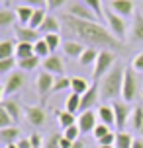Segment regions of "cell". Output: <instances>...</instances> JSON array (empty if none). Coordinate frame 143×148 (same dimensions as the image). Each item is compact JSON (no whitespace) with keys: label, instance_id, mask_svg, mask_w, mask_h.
Returning <instances> with one entry per match:
<instances>
[{"label":"cell","instance_id":"obj_12","mask_svg":"<svg viewBox=\"0 0 143 148\" xmlns=\"http://www.w3.org/2000/svg\"><path fill=\"white\" fill-rule=\"evenodd\" d=\"M41 68L53 76H65V62L59 55H49L47 59L41 60Z\"/></svg>","mask_w":143,"mask_h":148},{"label":"cell","instance_id":"obj_42","mask_svg":"<svg viewBox=\"0 0 143 148\" xmlns=\"http://www.w3.org/2000/svg\"><path fill=\"white\" fill-rule=\"evenodd\" d=\"M131 68L135 70L137 74H143V51H139L131 60Z\"/></svg>","mask_w":143,"mask_h":148},{"label":"cell","instance_id":"obj_45","mask_svg":"<svg viewBox=\"0 0 143 148\" xmlns=\"http://www.w3.org/2000/svg\"><path fill=\"white\" fill-rule=\"evenodd\" d=\"M22 4L31 6V8H43L47 4V0H22Z\"/></svg>","mask_w":143,"mask_h":148},{"label":"cell","instance_id":"obj_44","mask_svg":"<svg viewBox=\"0 0 143 148\" xmlns=\"http://www.w3.org/2000/svg\"><path fill=\"white\" fill-rule=\"evenodd\" d=\"M116 134L118 133H108L104 136V138H100V140H98V146H114V144H116Z\"/></svg>","mask_w":143,"mask_h":148},{"label":"cell","instance_id":"obj_26","mask_svg":"<svg viewBox=\"0 0 143 148\" xmlns=\"http://www.w3.org/2000/svg\"><path fill=\"white\" fill-rule=\"evenodd\" d=\"M41 64V59L39 57H28V59H20L18 60V68L22 70V72H30V70H35V68Z\"/></svg>","mask_w":143,"mask_h":148},{"label":"cell","instance_id":"obj_1","mask_svg":"<svg viewBox=\"0 0 143 148\" xmlns=\"http://www.w3.org/2000/svg\"><path fill=\"white\" fill-rule=\"evenodd\" d=\"M63 23L69 31H73L78 39L86 41L90 47H102V49H108V51H121L124 49V43L120 39H116L112 35V31L106 29L104 25H100L98 22H86V20H78V18L65 14Z\"/></svg>","mask_w":143,"mask_h":148},{"label":"cell","instance_id":"obj_32","mask_svg":"<svg viewBox=\"0 0 143 148\" xmlns=\"http://www.w3.org/2000/svg\"><path fill=\"white\" fill-rule=\"evenodd\" d=\"M33 43H18L16 45V59H28V57H33Z\"/></svg>","mask_w":143,"mask_h":148},{"label":"cell","instance_id":"obj_25","mask_svg":"<svg viewBox=\"0 0 143 148\" xmlns=\"http://www.w3.org/2000/svg\"><path fill=\"white\" fill-rule=\"evenodd\" d=\"M98 53H100V51H96V47H86V49H84V53L81 55L78 62H81L83 66H90V64H96Z\"/></svg>","mask_w":143,"mask_h":148},{"label":"cell","instance_id":"obj_10","mask_svg":"<svg viewBox=\"0 0 143 148\" xmlns=\"http://www.w3.org/2000/svg\"><path fill=\"white\" fill-rule=\"evenodd\" d=\"M98 99H100V84L94 82V84H90L88 92H86L84 96H81V111H78V113L94 109V105L98 103Z\"/></svg>","mask_w":143,"mask_h":148},{"label":"cell","instance_id":"obj_37","mask_svg":"<svg viewBox=\"0 0 143 148\" xmlns=\"http://www.w3.org/2000/svg\"><path fill=\"white\" fill-rule=\"evenodd\" d=\"M83 4L90 8L92 12L98 16V18H102L104 16V10H102V0H83Z\"/></svg>","mask_w":143,"mask_h":148},{"label":"cell","instance_id":"obj_49","mask_svg":"<svg viewBox=\"0 0 143 148\" xmlns=\"http://www.w3.org/2000/svg\"><path fill=\"white\" fill-rule=\"evenodd\" d=\"M73 144H75V142H71L69 138H65V136L61 134V148H73Z\"/></svg>","mask_w":143,"mask_h":148},{"label":"cell","instance_id":"obj_7","mask_svg":"<svg viewBox=\"0 0 143 148\" xmlns=\"http://www.w3.org/2000/svg\"><path fill=\"white\" fill-rule=\"evenodd\" d=\"M114 115H116V129L118 131H126V125L131 119V113H133V107H129L128 101H114Z\"/></svg>","mask_w":143,"mask_h":148},{"label":"cell","instance_id":"obj_38","mask_svg":"<svg viewBox=\"0 0 143 148\" xmlns=\"http://www.w3.org/2000/svg\"><path fill=\"white\" fill-rule=\"evenodd\" d=\"M14 125H16V121L10 117V113L0 107V129H8V127H14Z\"/></svg>","mask_w":143,"mask_h":148},{"label":"cell","instance_id":"obj_41","mask_svg":"<svg viewBox=\"0 0 143 148\" xmlns=\"http://www.w3.org/2000/svg\"><path fill=\"white\" fill-rule=\"evenodd\" d=\"M108 133H112V129H110L108 125H102V123H98L92 134H94V138H96V140H100V138H104Z\"/></svg>","mask_w":143,"mask_h":148},{"label":"cell","instance_id":"obj_52","mask_svg":"<svg viewBox=\"0 0 143 148\" xmlns=\"http://www.w3.org/2000/svg\"><path fill=\"white\" fill-rule=\"evenodd\" d=\"M4 148H20V146H18V142H12V144H6Z\"/></svg>","mask_w":143,"mask_h":148},{"label":"cell","instance_id":"obj_30","mask_svg":"<svg viewBox=\"0 0 143 148\" xmlns=\"http://www.w3.org/2000/svg\"><path fill=\"white\" fill-rule=\"evenodd\" d=\"M16 10L12 8H2L0 10V27H8V25H12L16 22Z\"/></svg>","mask_w":143,"mask_h":148},{"label":"cell","instance_id":"obj_5","mask_svg":"<svg viewBox=\"0 0 143 148\" xmlns=\"http://www.w3.org/2000/svg\"><path fill=\"white\" fill-rule=\"evenodd\" d=\"M104 18H106V23H108V29L112 31V35L116 37V39H120L121 43H124V39H126V31H128L126 18L114 14L112 10H106V12H104Z\"/></svg>","mask_w":143,"mask_h":148},{"label":"cell","instance_id":"obj_51","mask_svg":"<svg viewBox=\"0 0 143 148\" xmlns=\"http://www.w3.org/2000/svg\"><path fill=\"white\" fill-rule=\"evenodd\" d=\"M73 148H84V142L83 140H76L75 144H73Z\"/></svg>","mask_w":143,"mask_h":148},{"label":"cell","instance_id":"obj_13","mask_svg":"<svg viewBox=\"0 0 143 148\" xmlns=\"http://www.w3.org/2000/svg\"><path fill=\"white\" fill-rule=\"evenodd\" d=\"M78 129L81 133H94V129L98 125V113L94 109H88V111H83L78 113Z\"/></svg>","mask_w":143,"mask_h":148},{"label":"cell","instance_id":"obj_4","mask_svg":"<svg viewBox=\"0 0 143 148\" xmlns=\"http://www.w3.org/2000/svg\"><path fill=\"white\" fill-rule=\"evenodd\" d=\"M139 90H141V80L133 68H126L124 72V90H121V99L124 101H133L139 96Z\"/></svg>","mask_w":143,"mask_h":148},{"label":"cell","instance_id":"obj_31","mask_svg":"<svg viewBox=\"0 0 143 148\" xmlns=\"http://www.w3.org/2000/svg\"><path fill=\"white\" fill-rule=\"evenodd\" d=\"M33 53H35V57H39V59H47L49 55H53L51 49H49V45H47V41L43 39V37L33 43Z\"/></svg>","mask_w":143,"mask_h":148},{"label":"cell","instance_id":"obj_27","mask_svg":"<svg viewBox=\"0 0 143 148\" xmlns=\"http://www.w3.org/2000/svg\"><path fill=\"white\" fill-rule=\"evenodd\" d=\"M88 88H90V84H88V82L84 80V78H78V76L71 78V92H73V94L84 96V94L88 92Z\"/></svg>","mask_w":143,"mask_h":148},{"label":"cell","instance_id":"obj_29","mask_svg":"<svg viewBox=\"0 0 143 148\" xmlns=\"http://www.w3.org/2000/svg\"><path fill=\"white\" fill-rule=\"evenodd\" d=\"M12 57H16V43L10 41V39H4L0 43V60L12 59Z\"/></svg>","mask_w":143,"mask_h":148},{"label":"cell","instance_id":"obj_2","mask_svg":"<svg viewBox=\"0 0 143 148\" xmlns=\"http://www.w3.org/2000/svg\"><path fill=\"white\" fill-rule=\"evenodd\" d=\"M124 72H126V68L121 66V64H116L102 80L98 82L100 84V99L102 101H116L118 97H121Z\"/></svg>","mask_w":143,"mask_h":148},{"label":"cell","instance_id":"obj_35","mask_svg":"<svg viewBox=\"0 0 143 148\" xmlns=\"http://www.w3.org/2000/svg\"><path fill=\"white\" fill-rule=\"evenodd\" d=\"M63 90H71V78H67V76H55L53 94H57V92H63Z\"/></svg>","mask_w":143,"mask_h":148},{"label":"cell","instance_id":"obj_9","mask_svg":"<svg viewBox=\"0 0 143 148\" xmlns=\"http://www.w3.org/2000/svg\"><path fill=\"white\" fill-rule=\"evenodd\" d=\"M24 117L31 127H43L47 123V113L41 105H28L24 107Z\"/></svg>","mask_w":143,"mask_h":148},{"label":"cell","instance_id":"obj_20","mask_svg":"<svg viewBox=\"0 0 143 148\" xmlns=\"http://www.w3.org/2000/svg\"><path fill=\"white\" fill-rule=\"evenodd\" d=\"M59 31H61V23L55 16H47L43 25L39 27V33L41 35H51V33H59Z\"/></svg>","mask_w":143,"mask_h":148},{"label":"cell","instance_id":"obj_21","mask_svg":"<svg viewBox=\"0 0 143 148\" xmlns=\"http://www.w3.org/2000/svg\"><path fill=\"white\" fill-rule=\"evenodd\" d=\"M33 12H35V8L26 6V4H20V6H16V16H18V22H20V25H30Z\"/></svg>","mask_w":143,"mask_h":148},{"label":"cell","instance_id":"obj_53","mask_svg":"<svg viewBox=\"0 0 143 148\" xmlns=\"http://www.w3.org/2000/svg\"><path fill=\"white\" fill-rule=\"evenodd\" d=\"M98 148H116V146H98Z\"/></svg>","mask_w":143,"mask_h":148},{"label":"cell","instance_id":"obj_15","mask_svg":"<svg viewBox=\"0 0 143 148\" xmlns=\"http://www.w3.org/2000/svg\"><path fill=\"white\" fill-rule=\"evenodd\" d=\"M14 33H16V39L18 43H35L39 41V31L37 29H31L28 25H14Z\"/></svg>","mask_w":143,"mask_h":148},{"label":"cell","instance_id":"obj_28","mask_svg":"<svg viewBox=\"0 0 143 148\" xmlns=\"http://www.w3.org/2000/svg\"><path fill=\"white\" fill-rule=\"evenodd\" d=\"M133 136H131V133H126V131H118V134H116V144L114 146L116 148H131L133 146Z\"/></svg>","mask_w":143,"mask_h":148},{"label":"cell","instance_id":"obj_33","mask_svg":"<svg viewBox=\"0 0 143 148\" xmlns=\"http://www.w3.org/2000/svg\"><path fill=\"white\" fill-rule=\"evenodd\" d=\"M45 10L43 8H35V12H33V16H31V22H30V25L28 27H31V29H37L39 31V27L43 25V22H45Z\"/></svg>","mask_w":143,"mask_h":148},{"label":"cell","instance_id":"obj_36","mask_svg":"<svg viewBox=\"0 0 143 148\" xmlns=\"http://www.w3.org/2000/svg\"><path fill=\"white\" fill-rule=\"evenodd\" d=\"M78 134H83V133H81V129H78V125H73V127H69V129H65V131H63V136H65V138H69L71 142L81 140V138H78Z\"/></svg>","mask_w":143,"mask_h":148},{"label":"cell","instance_id":"obj_24","mask_svg":"<svg viewBox=\"0 0 143 148\" xmlns=\"http://www.w3.org/2000/svg\"><path fill=\"white\" fill-rule=\"evenodd\" d=\"M129 125L133 131L141 133L143 129V105H135L133 107V113H131V119H129Z\"/></svg>","mask_w":143,"mask_h":148},{"label":"cell","instance_id":"obj_3","mask_svg":"<svg viewBox=\"0 0 143 148\" xmlns=\"http://www.w3.org/2000/svg\"><path fill=\"white\" fill-rule=\"evenodd\" d=\"M116 60H118V55L116 51H108V49H102L98 53L96 64H94V70H92V80H102L106 74L110 72L114 66H116Z\"/></svg>","mask_w":143,"mask_h":148},{"label":"cell","instance_id":"obj_6","mask_svg":"<svg viewBox=\"0 0 143 148\" xmlns=\"http://www.w3.org/2000/svg\"><path fill=\"white\" fill-rule=\"evenodd\" d=\"M24 84H26L24 72H10L6 76L4 84H2V99H6V97H10L12 94L20 92V90L24 88Z\"/></svg>","mask_w":143,"mask_h":148},{"label":"cell","instance_id":"obj_17","mask_svg":"<svg viewBox=\"0 0 143 148\" xmlns=\"http://www.w3.org/2000/svg\"><path fill=\"white\" fill-rule=\"evenodd\" d=\"M84 47L81 41H65L63 43V53L67 55L69 59H81V55L84 53Z\"/></svg>","mask_w":143,"mask_h":148},{"label":"cell","instance_id":"obj_47","mask_svg":"<svg viewBox=\"0 0 143 148\" xmlns=\"http://www.w3.org/2000/svg\"><path fill=\"white\" fill-rule=\"evenodd\" d=\"M31 148H43V142H41V136L37 133L31 134Z\"/></svg>","mask_w":143,"mask_h":148},{"label":"cell","instance_id":"obj_34","mask_svg":"<svg viewBox=\"0 0 143 148\" xmlns=\"http://www.w3.org/2000/svg\"><path fill=\"white\" fill-rule=\"evenodd\" d=\"M65 109L69 113H78L81 111V96L71 92V96L67 97V103H65Z\"/></svg>","mask_w":143,"mask_h":148},{"label":"cell","instance_id":"obj_11","mask_svg":"<svg viewBox=\"0 0 143 148\" xmlns=\"http://www.w3.org/2000/svg\"><path fill=\"white\" fill-rule=\"evenodd\" d=\"M108 8L112 10L114 14L121 16V18H131L135 16V4L133 0H110Z\"/></svg>","mask_w":143,"mask_h":148},{"label":"cell","instance_id":"obj_48","mask_svg":"<svg viewBox=\"0 0 143 148\" xmlns=\"http://www.w3.org/2000/svg\"><path fill=\"white\" fill-rule=\"evenodd\" d=\"M18 146L20 148H31V138H20L18 140Z\"/></svg>","mask_w":143,"mask_h":148},{"label":"cell","instance_id":"obj_50","mask_svg":"<svg viewBox=\"0 0 143 148\" xmlns=\"http://www.w3.org/2000/svg\"><path fill=\"white\" fill-rule=\"evenodd\" d=\"M131 148H143V136L135 138V140H133V146H131Z\"/></svg>","mask_w":143,"mask_h":148},{"label":"cell","instance_id":"obj_14","mask_svg":"<svg viewBox=\"0 0 143 148\" xmlns=\"http://www.w3.org/2000/svg\"><path fill=\"white\" fill-rule=\"evenodd\" d=\"M67 14L73 16V18H78V20H86V22H98V16L92 12L90 8L86 6V4H78V2H73L69 6Z\"/></svg>","mask_w":143,"mask_h":148},{"label":"cell","instance_id":"obj_46","mask_svg":"<svg viewBox=\"0 0 143 148\" xmlns=\"http://www.w3.org/2000/svg\"><path fill=\"white\" fill-rule=\"evenodd\" d=\"M65 4H67V0H47V8H51V10H57Z\"/></svg>","mask_w":143,"mask_h":148},{"label":"cell","instance_id":"obj_39","mask_svg":"<svg viewBox=\"0 0 143 148\" xmlns=\"http://www.w3.org/2000/svg\"><path fill=\"white\" fill-rule=\"evenodd\" d=\"M43 39L47 41V45H49V49H51V53L57 51V47L61 45V37L59 33H51V35H43Z\"/></svg>","mask_w":143,"mask_h":148},{"label":"cell","instance_id":"obj_19","mask_svg":"<svg viewBox=\"0 0 143 148\" xmlns=\"http://www.w3.org/2000/svg\"><path fill=\"white\" fill-rule=\"evenodd\" d=\"M20 129L18 127H8V129H0V140H2V144L6 146V144H12V142H18L20 140Z\"/></svg>","mask_w":143,"mask_h":148},{"label":"cell","instance_id":"obj_18","mask_svg":"<svg viewBox=\"0 0 143 148\" xmlns=\"http://www.w3.org/2000/svg\"><path fill=\"white\" fill-rule=\"evenodd\" d=\"M98 121L102 123V125H108L110 129L116 127V115H114V107L110 105H100L98 107Z\"/></svg>","mask_w":143,"mask_h":148},{"label":"cell","instance_id":"obj_23","mask_svg":"<svg viewBox=\"0 0 143 148\" xmlns=\"http://www.w3.org/2000/svg\"><path fill=\"white\" fill-rule=\"evenodd\" d=\"M131 39L133 41H143V14L133 16V23H131Z\"/></svg>","mask_w":143,"mask_h":148},{"label":"cell","instance_id":"obj_40","mask_svg":"<svg viewBox=\"0 0 143 148\" xmlns=\"http://www.w3.org/2000/svg\"><path fill=\"white\" fill-rule=\"evenodd\" d=\"M14 68H16V57L0 60V72L2 74H10V70H14Z\"/></svg>","mask_w":143,"mask_h":148},{"label":"cell","instance_id":"obj_22","mask_svg":"<svg viewBox=\"0 0 143 148\" xmlns=\"http://www.w3.org/2000/svg\"><path fill=\"white\" fill-rule=\"evenodd\" d=\"M55 115H57V123H59V127L65 131V129H69V127H73L76 125V117H75V113H69L67 109L65 111H55Z\"/></svg>","mask_w":143,"mask_h":148},{"label":"cell","instance_id":"obj_8","mask_svg":"<svg viewBox=\"0 0 143 148\" xmlns=\"http://www.w3.org/2000/svg\"><path fill=\"white\" fill-rule=\"evenodd\" d=\"M53 86H55V76L45 70H41L37 74V78H35V90H37V96L39 99L43 101L49 94H53Z\"/></svg>","mask_w":143,"mask_h":148},{"label":"cell","instance_id":"obj_16","mask_svg":"<svg viewBox=\"0 0 143 148\" xmlns=\"http://www.w3.org/2000/svg\"><path fill=\"white\" fill-rule=\"evenodd\" d=\"M0 107H2V109H6L8 113H10V117L14 119L16 123H18V121L22 119V115H24V107L18 103V99H12V97H6V99H2Z\"/></svg>","mask_w":143,"mask_h":148},{"label":"cell","instance_id":"obj_43","mask_svg":"<svg viewBox=\"0 0 143 148\" xmlns=\"http://www.w3.org/2000/svg\"><path fill=\"white\" fill-rule=\"evenodd\" d=\"M43 148H61V134L53 133L49 138L45 140V144H43Z\"/></svg>","mask_w":143,"mask_h":148}]
</instances>
